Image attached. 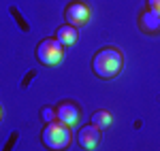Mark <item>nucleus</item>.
Listing matches in <instances>:
<instances>
[{"mask_svg": "<svg viewBox=\"0 0 160 151\" xmlns=\"http://www.w3.org/2000/svg\"><path fill=\"white\" fill-rule=\"evenodd\" d=\"M71 140H73L71 128L58 119L51 124H45L43 132H41V143L49 151H66L71 147Z\"/></svg>", "mask_w": 160, "mask_h": 151, "instance_id": "f03ea898", "label": "nucleus"}, {"mask_svg": "<svg viewBox=\"0 0 160 151\" xmlns=\"http://www.w3.org/2000/svg\"><path fill=\"white\" fill-rule=\"evenodd\" d=\"M41 119H43L45 124L56 121V109H51V106H43V109H41Z\"/></svg>", "mask_w": 160, "mask_h": 151, "instance_id": "9d476101", "label": "nucleus"}, {"mask_svg": "<svg viewBox=\"0 0 160 151\" xmlns=\"http://www.w3.org/2000/svg\"><path fill=\"white\" fill-rule=\"evenodd\" d=\"M79 113H81V109L71 100H64L56 106V119L62 121V124H66V126L77 124V121H79Z\"/></svg>", "mask_w": 160, "mask_h": 151, "instance_id": "39448f33", "label": "nucleus"}, {"mask_svg": "<svg viewBox=\"0 0 160 151\" xmlns=\"http://www.w3.org/2000/svg\"><path fill=\"white\" fill-rule=\"evenodd\" d=\"M77 140H79V147H81V149H88V151L96 149V147L100 145V130H98V128H94L92 124H90V126L79 128Z\"/></svg>", "mask_w": 160, "mask_h": 151, "instance_id": "423d86ee", "label": "nucleus"}, {"mask_svg": "<svg viewBox=\"0 0 160 151\" xmlns=\"http://www.w3.org/2000/svg\"><path fill=\"white\" fill-rule=\"evenodd\" d=\"M124 66V55L115 47H105L92 58V70L100 79H113L120 75Z\"/></svg>", "mask_w": 160, "mask_h": 151, "instance_id": "f257e3e1", "label": "nucleus"}, {"mask_svg": "<svg viewBox=\"0 0 160 151\" xmlns=\"http://www.w3.org/2000/svg\"><path fill=\"white\" fill-rule=\"evenodd\" d=\"M92 126L102 130V128H109L111 126V113L109 111H105V109H100L96 113H92Z\"/></svg>", "mask_w": 160, "mask_h": 151, "instance_id": "1a4fd4ad", "label": "nucleus"}, {"mask_svg": "<svg viewBox=\"0 0 160 151\" xmlns=\"http://www.w3.org/2000/svg\"><path fill=\"white\" fill-rule=\"evenodd\" d=\"M62 55H64V49L62 45L56 40V38H43L37 47V60L43 66H56L60 64Z\"/></svg>", "mask_w": 160, "mask_h": 151, "instance_id": "7ed1b4c3", "label": "nucleus"}, {"mask_svg": "<svg viewBox=\"0 0 160 151\" xmlns=\"http://www.w3.org/2000/svg\"><path fill=\"white\" fill-rule=\"evenodd\" d=\"M56 40L60 43L62 47H68V45H73V43H77V28H73V26H60L58 28V32H56Z\"/></svg>", "mask_w": 160, "mask_h": 151, "instance_id": "6e6552de", "label": "nucleus"}, {"mask_svg": "<svg viewBox=\"0 0 160 151\" xmlns=\"http://www.w3.org/2000/svg\"><path fill=\"white\" fill-rule=\"evenodd\" d=\"M148 9L154 11L156 15H160V0H148Z\"/></svg>", "mask_w": 160, "mask_h": 151, "instance_id": "9b49d317", "label": "nucleus"}, {"mask_svg": "<svg viewBox=\"0 0 160 151\" xmlns=\"http://www.w3.org/2000/svg\"><path fill=\"white\" fill-rule=\"evenodd\" d=\"M139 28L145 34H160V15H156L154 11H143L139 15Z\"/></svg>", "mask_w": 160, "mask_h": 151, "instance_id": "0eeeda50", "label": "nucleus"}, {"mask_svg": "<svg viewBox=\"0 0 160 151\" xmlns=\"http://www.w3.org/2000/svg\"><path fill=\"white\" fill-rule=\"evenodd\" d=\"M66 24L73 26V28H79V26H86L88 19H90V9H88L86 2H71L66 7Z\"/></svg>", "mask_w": 160, "mask_h": 151, "instance_id": "20e7f679", "label": "nucleus"}, {"mask_svg": "<svg viewBox=\"0 0 160 151\" xmlns=\"http://www.w3.org/2000/svg\"><path fill=\"white\" fill-rule=\"evenodd\" d=\"M0 119H2V109H0Z\"/></svg>", "mask_w": 160, "mask_h": 151, "instance_id": "f8f14e48", "label": "nucleus"}]
</instances>
